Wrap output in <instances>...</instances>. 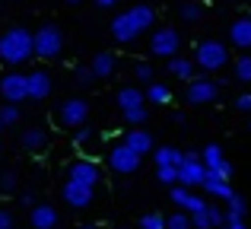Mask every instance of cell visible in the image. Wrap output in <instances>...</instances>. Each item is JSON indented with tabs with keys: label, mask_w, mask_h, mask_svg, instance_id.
<instances>
[{
	"label": "cell",
	"mask_w": 251,
	"mask_h": 229,
	"mask_svg": "<svg viewBox=\"0 0 251 229\" xmlns=\"http://www.w3.org/2000/svg\"><path fill=\"white\" fill-rule=\"evenodd\" d=\"M153 19H156L153 6L137 3V6H130L127 13H121V16L111 19V38L121 42V45H127V42H134L140 32H147L150 25H153Z\"/></svg>",
	"instance_id": "6da1fadb"
},
{
	"label": "cell",
	"mask_w": 251,
	"mask_h": 229,
	"mask_svg": "<svg viewBox=\"0 0 251 229\" xmlns=\"http://www.w3.org/2000/svg\"><path fill=\"white\" fill-rule=\"evenodd\" d=\"M32 54H35V48H32V32L29 29L13 25V29H6L3 35H0V64L19 67V64H25Z\"/></svg>",
	"instance_id": "7a4b0ae2"
},
{
	"label": "cell",
	"mask_w": 251,
	"mask_h": 229,
	"mask_svg": "<svg viewBox=\"0 0 251 229\" xmlns=\"http://www.w3.org/2000/svg\"><path fill=\"white\" fill-rule=\"evenodd\" d=\"M32 48H35V57L42 61H54L57 54L64 51V32L57 29L54 23H45L32 32Z\"/></svg>",
	"instance_id": "3957f363"
},
{
	"label": "cell",
	"mask_w": 251,
	"mask_h": 229,
	"mask_svg": "<svg viewBox=\"0 0 251 229\" xmlns=\"http://www.w3.org/2000/svg\"><path fill=\"white\" fill-rule=\"evenodd\" d=\"M194 61H197V67H201V70L216 74V70H223L229 64V51H226V45H223V42H213V38H210V42L197 45Z\"/></svg>",
	"instance_id": "277c9868"
},
{
	"label": "cell",
	"mask_w": 251,
	"mask_h": 229,
	"mask_svg": "<svg viewBox=\"0 0 251 229\" xmlns=\"http://www.w3.org/2000/svg\"><path fill=\"white\" fill-rule=\"evenodd\" d=\"M201 162H203V169H207V175H213V178H223V181L232 178V162L223 156L220 143H207L203 153H201Z\"/></svg>",
	"instance_id": "5b68a950"
},
{
	"label": "cell",
	"mask_w": 251,
	"mask_h": 229,
	"mask_svg": "<svg viewBox=\"0 0 251 229\" xmlns=\"http://www.w3.org/2000/svg\"><path fill=\"white\" fill-rule=\"evenodd\" d=\"M86 118H89V102L80 99V96H74V99H64L61 108H57V121L64 124V127H86Z\"/></svg>",
	"instance_id": "8992f818"
},
{
	"label": "cell",
	"mask_w": 251,
	"mask_h": 229,
	"mask_svg": "<svg viewBox=\"0 0 251 229\" xmlns=\"http://www.w3.org/2000/svg\"><path fill=\"white\" fill-rule=\"evenodd\" d=\"M0 96H3L6 105H19L23 99H29V83H25V74L10 70V74L0 76Z\"/></svg>",
	"instance_id": "52a82bcc"
},
{
	"label": "cell",
	"mask_w": 251,
	"mask_h": 229,
	"mask_svg": "<svg viewBox=\"0 0 251 229\" xmlns=\"http://www.w3.org/2000/svg\"><path fill=\"white\" fill-rule=\"evenodd\" d=\"M203 178H207V169H203L201 156L184 153V162H181V169H178V185L181 188H197V185H203Z\"/></svg>",
	"instance_id": "ba28073f"
},
{
	"label": "cell",
	"mask_w": 251,
	"mask_h": 229,
	"mask_svg": "<svg viewBox=\"0 0 251 229\" xmlns=\"http://www.w3.org/2000/svg\"><path fill=\"white\" fill-rule=\"evenodd\" d=\"M178 45H181V38H178V32L172 29V25H166V29H156L153 38H150V51H153L156 57H175Z\"/></svg>",
	"instance_id": "9c48e42d"
},
{
	"label": "cell",
	"mask_w": 251,
	"mask_h": 229,
	"mask_svg": "<svg viewBox=\"0 0 251 229\" xmlns=\"http://www.w3.org/2000/svg\"><path fill=\"white\" fill-rule=\"evenodd\" d=\"M137 166H140V156H137L134 150L127 147V143H118V147H111V153H108V169H115L118 175H130V172H137Z\"/></svg>",
	"instance_id": "30bf717a"
},
{
	"label": "cell",
	"mask_w": 251,
	"mask_h": 229,
	"mask_svg": "<svg viewBox=\"0 0 251 229\" xmlns=\"http://www.w3.org/2000/svg\"><path fill=\"white\" fill-rule=\"evenodd\" d=\"M223 93V86L216 80H191L188 86V102L191 105H210V102H216Z\"/></svg>",
	"instance_id": "8fae6325"
},
{
	"label": "cell",
	"mask_w": 251,
	"mask_h": 229,
	"mask_svg": "<svg viewBox=\"0 0 251 229\" xmlns=\"http://www.w3.org/2000/svg\"><path fill=\"white\" fill-rule=\"evenodd\" d=\"M92 191H96V188L76 185V181H70V178H67V185H64L61 198H64V204H67V207H74V210H83V207H89V204H92V198H96Z\"/></svg>",
	"instance_id": "7c38bea8"
},
{
	"label": "cell",
	"mask_w": 251,
	"mask_h": 229,
	"mask_svg": "<svg viewBox=\"0 0 251 229\" xmlns=\"http://www.w3.org/2000/svg\"><path fill=\"white\" fill-rule=\"evenodd\" d=\"M70 181L86 185V188H96V185H99V166H96L92 159H76V162H70Z\"/></svg>",
	"instance_id": "4fadbf2b"
},
{
	"label": "cell",
	"mask_w": 251,
	"mask_h": 229,
	"mask_svg": "<svg viewBox=\"0 0 251 229\" xmlns=\"http://www.w3.org/2000/svg\"><path fill=\"white\" fill-rule=\"evenodd\" d=\"M25 83H29V99L32 102L48 99V93H51V76H48V70H32V74H25Z\"/></svg>",
	"instance_id": "5bb4252c"
},
{
	"label": "cell",
	"mask_w": 251,
	"mask_h": 229,
	"mask_svg": "<svg viewBox=\"0 0 251 229\" xmlns=\"http://www.w3.org/2000/svg\"><path fill=\"white\" fill-rule=\"evenodd\" d=\"M29 226L32 229H57V210L51 204H35L29 210Z\"/></svg>",
	"instance_id": "9a60e30c"
},
{
	"label": "cell",
	"mask_w": 251,
	"mask_h": 229,
	"mask_svg": "<svg viewBox=\"0 0 251 229\" xmlns=\"http://www.w3.org/2000/svg\"><path fill=\"white\" fill-rule=\"evenodd\" d=\"M153 159H156V169H181L184 162V153L175 147H156L153 150Z\"/></svg>",
	"instance_id": "2e32d148"
},
{
	"label": "cell",
	"mask_w": 251,
	"mask_h": 229,
	"mask_svg": "<svg viewBox=\"0 0 251 229\" xmlns=\"http://www.w3.org/2000/svg\"><path fill=\"white\" fill-rule=\"evenodd\" d=\"M223 220H226V217H223L220 207H210L207 204V210H201V213L191 217V226H194V229H216V226H220L223 229Z\"/></svg>",
	"instance_id": "e0dca14e"
},
{
	"label": "cell",
	"mask_w": 251,
	"mask_h": 229,
	"mask_svg": "<svg viewBox=\"0 0 251 229\" xmlns=\"http://www.w3.org/2000/svg\"><path fill=\"white\" fill-rule=\"evenodd\" d=\"M115 67H118V61H115V54H111V51L96 54V57H92V64H89V70H92V76H96V80H108V76L115 74Z\"/></svg>",
	"instance_id": "ac0fdd59"
},
{
	"label": "cell",
	"mask_w": 251,
	"mask_h": 229,
	"mask_svg": "<svg viewBox=\"0 0 251 229\" xmlns=\"http://www.w3.org/2000/svg\"><path fill=\"white\" fill-rule=\"evenodd\" d=\"M229 38H232L235 48H251V16H239L229 29Z\"/></svg>",
	"instance_id": "d6986e66"
},
{
	"label": "cell",
	"mask_w": 251,
	"mask_h": 229,
	"mask_svg": "<svg viewBox=\"0 0 251 229\" xmlns=\"http://www.w3.org/2000/svg\"><path fill=\"white\" fill-rule=\"evenodd\" d=\"M143 102H147V96H143L140 89H134V86L118 89V108H121L124 115H127V112H134V108H143Z\"/></svg>",
	"instance_id": "ffe728a7"
},
{
	"label": "cell",
	"mask_w": 251,
	"mask_h": 229,
	"mask_svg": "<svg viewBox=\"0 0 251 229\" xmlns=\"http://www.w3.org/2000/svg\"><path fill=\"white\" fill-rule=\"evenodd\" d=\"M19 143H23V150H29V153H42V150L48 147V134H45L42 127H25L23 137H19Z\"/></svg>",
	"instance_id": "44dd1931"
},
{
	"label": "cell",
	"mask_w": 251,
	"mask_h": 229,
	"mask_svg": "<svg viewBox=\"0 0 251 229\" xmlns=\"http://www.w3.org/2000/svg\"><path fill=\"white\" fill-rule=\"evenodd\" d=\"M124 143H127V147L134 150L137 156H147L150 150H153V137H150L147 130H140V127H137V130H130V134L124 137Z\"/></svg>",
	"instance_id": "7402d4cb"
},
{
	"label": "cell",
	"mask_w": 251,
	"mask_h": 229,
	"mask_svg": "<svg viewBox=\"0 0 251 229\" xmlns=\"http://www.w3.org/2000/svg\"><path fill=\"white\" fill-rule=\"evenodd\" d=\"M203 188H207L210 194H213V198H220V201H232L235 198V191H232V185H229V181H223V178H213V175H207V178H203Z\"/></svg>",
	"instance_id": "603a6c76"
},
{
	"label": "cell",
	"mask_w": 251,
	"mask_h": 229,
	"mask_svg": "<svg viewBox=\"0 0 251 229\" xmlns=\"http://www.w3.org/2000/svg\"><path fill=\"white\" fill-rule=\"evenodd\" d=\"M169 74L172 76H178V80H194V64L188 61V57H172L169 61Z\"/></svg>",
	"instance_id": "cb8c5ba5"
},
{
	"label": "cell",
	"mask_w": 251,
	"mask_h": 229,
	"mask_svg": "<svg viewBox=\"0 0 251 229\" xmlns=\"http://www.w3.org/2000/svg\"><path fill=\"white\" fill-rule=\"evenodd\" d=\"M147 99L153 102V105H169L172 102V89L162 86V83H150L147 86Z\"/></svg>",
	"instance_id": "d4e9b609"
},
{
	"label": "cell",
	"mask_w": 251,
	"mask_h": 229,
	"mask_svg": "<svg viewBox=\"0 0 251 229\" xmlns=\"http://www.w3.org/2000/svg\"><path fill=\"white\" fill-rule=\"evenodd\" d=\"M235 80H242V83H251V57H239L235 61Z\"/></svg>",
	"instance_id": "484cf974"
},
{
	"label": "cell",
	"mask_w": 251,
	"mask_h": 229,
	"mask_svg": "<svg viewBox=\"0 0 251 229\" xmlns=\"http://www.w3.org/2000/svg\"><path fill=\"white\" fill-rule=\"evenodd\" d=\"M0 121H3V127H10V124L19 121V105H0Z\"/></svg>",
	"instance_id": "4316f807"
},
{
	"label": "cell",
	"mask_w": 251,
	"mask_h": 229,
	"mask_svg": "<svg viewBox=\"0 0 251 229\" xmlns=\"http://www.w3.org/2000/svg\"><path fill=\"white\" fill-rule=\"evenodd\" d=\"M245 210H248V204L239 198V194H235V198L229 201V213H226V217L229 220H242V217H245Z\"/></svg>",
	"instance_id": "83f0119b"
},
{
	"label": "cell",
	"mask_w": 251,
	"mask_h": 229,
	"mask_svg": "<svg viewBox=\"0 0 251 229\" xmlns=\"http://www.w3.org/2000/svg\"><path fill=\"white\" fill-rule=\"evenodd\" d=\"M166 229H191V217L188 213H172L166 220Z\"/></svg>",
	"instance_id": "f1b7e54d"
},
{
	"label": "cell",
	"mask_w": 251,
	"mask_h": 229,
	"mask_svg": "<svg viewBox=\"0 0 251 229\" xmlns=\"http://www.w3.org/2000/svg\"><path fill=\"white\" fill-rule=\"evenodd\" d=\"M140 229H166V217H159V213H147V217L140 220Z\"/></svg>",
	"instance_id": "f546056e"
},
{
	"label": "cell",
	"mask_w": 251,
	"mask_h": 229,
	"mask_svg": "<svg viewBox=\"0 0 251 229\" xmlns=\"http://www.w3.org/2000/svg\"><path fill=\"white\" fill-rule=\"evenodd\" d=\"M156 178H159L162 185L175 188V185H178V169H156Z\"/></svg>",
	"instance_id": "4dcf8cb0"
},
{
	"label": "cell",
	"mask_w": 251,
	"mask_h": 229,
	"mask_svg": "<svg viewBox=\"0 0 251 229\" xmlns=\"http://www.w3.org/2000/svg\"><path fill=\"white\" fill-rule=\"evenodd\" d=\"M172 201H175V204L184 210V207H188V201H191V191H188V188H181V185H175V188H172Z\"/></svg>",
	"instance_id": "1f68e13d"
},
{
	"label": "cell",
	"mask_w": 251,
	"mask_h": 229,
	"mask_svg": "<svg viewBox=\"0 0 251 229\" xmlns=\"http://www.w3.org/2000/svg\"><path fill=\"white\" fill-rule=\"evenodd\" d=\"M0 191L3 194L16 191V172H0Z\"/></svg>",
	"instance_id": "d6a6232c"
},
{
	"label": "cell",
	"mask_w": 251,
	"mask_h": 229,
	"mask_svg": "<svg viewBox=\"0 0 251 229\" xmlns=\"http://www.w3.org/2000/svg\"><path fill=\"white\" fill-rule=\"evenodd\" d=\"M181 19H188V23L201 19V3H181Z\"/></svg>",
	"instance_id": "836d02e7"
},
{
	"label": "cell",
	"mask_w": 251,
	"mask_h": 229,
	"mask_svg": "<svg viewBox=\"0 0 251 229\" xmlns=\"http://www.w3.org/2000/svg\"><path fill=\"white\" fill-rule=\"evenodd\" d=\"M74 80L80 83V86H89V83H96V76H92L89 67H76V70H74Z\"/></svg>",
	"instance_id": "e575fe53"
},
{
	"label": "cell",
	"mask_w": 251,
	"mask_h": 229,
	"mask_svg": "<svg viewBox=\"0 0 251 229\" xmlns=\"http://www.w3.org/2000/svg\"><path fill=\"white\" fill-rule=\"evenodd\" d=\"M134 74H137V80H143L147 86L153 83V67H150L147 61H143V64H137V70H134Z\"/></svg>",
	"instance_id": "d590c367"
},
{
	"label": "cell",
	"mask_w": 251,
	"mask_h": 229,
	"mask_svg": "<svg viewBox=\"0 0 251 229\" xmlns=\"http://www.w3.org/2000/svg\"><path fill=\"white\" fill-rule=\"evenodd\" d=\"M19 204H23V207H29V210H32V207L38 204V194L32 191V188H25V191H19Z\"/></svg>",
	"instance_id": "8d00e7d4"
},
{
	"label": "cell",
	"mask_w": 251,
	"mask_h": 229,
	"mask_svg": "<svg viewBox=\"0 0 251 229\" xmlns=\"http://www.w3.org/2000/svg\"><path fill=\"white\" fill-rule=\"evenodd\" d=\"M92 140V127H76L74 130V143L76 147H83V143H89Z\"/></svg>",
	"instance_id": "74e56055"
},
{
	"label": "cell",
	"mask_w": 251,
	"mask_h": 229,
	"mask_svg": "<svg viewBox=\"0 0 251 229\" xmlns=\"http://www.w3.org/2000/svg\"><path fill=\"white\" fill-rule=\"evenodd\" d=\"M124 121H127V124H143V121H147V108H134V112H127Z\"/></svg>",
	"instance_id": "f35d334b"
},
{
	"label": "cell",
	"mask_w": 251,
	"mask_h": 229,
	"mask_svg": "<svg viewBox=\"0 0 251 229\" xmlns=\"http://www.w3.org/2000/svg\"><path fill=\"white\" fill-rule=\"evenodd\" d=\"M235 108H239V112H245V115H251V93H242L239 99H235Z\"/></svg>",
	"instance_id": "ab89813d"
},
{
	"label": "cell",
	"mask_w": 251,
	"mask_h": 229,
	"mask_svg": "<svg viewBox=\"0 0 251 229\" xmlns=\"http://www.w3.org/2000/svg\"><path fill=\"white\" fill-rule=\"evenodd\" d=\"M16 223H13V213L6 210V207H0V229H13Z\"/></svg>",
	"instance_id": "60d3db41"
},
{
	"label": "cell",
	"mask_w": 251,
	"mask_h": 229,
	"mask_svg": "<svg viewBox=\"0 0 251 229\" xmlns=\"http://www.w3.org/2000/svg\"><path fill=\"white\" fill-rule=\"evenodd\" d=\"M96 3H99V6H102V10H108V6H115V3H118V0H96Z\"/></svg>",
	"instance_id": "b9f144b4"
},
{
	"label": "cell",
	"mask_w": 251,
	"mask_h": 229,
	"mask_svg": "<svg viewBox=\"0 0 251 229\" xmlns=\"http://www.w3.org/2000/svg\"><path fill=\"white\" fill-rule=\"evenodd\" d=\"M64 3H70V6H76V3H83V0H64Z\"/></svg>",
	"instance_id": "7bdbcfd3"
},
{
	"label": "cell",
	"mask_w": 251,
	"mask_h": 229,
	"mask_svg": "<svg viewBox=\"0 0 251 229\" xmlns=\"http://www.w3.org/2000/svg\"><path fill=\"white\" fill-rule=\"evenodd\" d=\"M80 229H99V226H92V223H86V226H80Z\"/></svg>",
	"instance_id": "ee69618b"
},
{
	"label": "cell",
	"mask_w": 251,
	"mask_h": 229,
	"mask_svg": "<svg viewBox=\"0 0 251 229\" xmlns=\"http://www.w3.org/2000/svg\"><path fill=\"white\" fill-rule=\"evenodd\" d=\"M0 130H3V121H0Z\"/></svg>",
	"instance_id": "f6af8a7d"
},
{
	"label": "cell",
	"mask_w": 251,
	"mask_h": 229,
	"mask_svg": "<svg viewBox=\"0 0 251 229\" xmlns=\"http://www.w3.org/2000/svg\"><path fill=\"white\" fill-rule=\"evenodd\" d=\"M248 127H251V121H248Z\"/></svg>",
	"instance_id": "bcb514c9"
}]
</instances>
